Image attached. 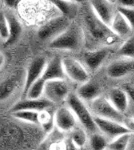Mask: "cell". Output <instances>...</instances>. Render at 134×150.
Masks as SVG:
<instances>
[{
  "label": "cell",
  "instance_id": "obj_1",
  "mask_svg": "<svg viewBox=\"0 0 134 150\" xmlns=\"http://www.w3.org/2000/svg\"><path fill=\"white\" fill-rule=\"evenodd\" d=\"M83 20L85 28H86L88 34L96 42L109 43L115 39V37H117L111 31L109 26H107L105 23H103L97 17L89 4L85 8V11L83 13Z\"/></svg>",
  "mask_w": 134,
  "mask_h": 150
},
{
  "label": "cell",
  "instance_id": "obj_2",
  "mask_svg": "<svg viewBox=\"0 0 134 150\" xmlns=\"http://www.w3.org/2000/svg\"><path fill=\"white\" fill-rule=\"evenodd\" d=\"M84 42V32L77 24H70L66 30L49 42V47L57 50L74 51L82 47Z\"/></svg>",
  "mask_w": 134,
  "mask_h": 150
},
{
  "label": "cell",
  "instance_id": "obj_3",
  "mask_svg": "<svg viewBox=\"0 0 134 150\" xmlns=\"http://www.w3.org/2000/svg\"><path fill=\"white\" fill-rule=\"evenodd\" d=\"M67 107L72 111L76 120L81 124V127L88 132L93 133L98 132L97 127L94 123V116L90 112L89 108L85 102L78 98V96L74 93H70L66 98Z\"/></svg>",
  "mask_w": 134,
  "mask_h": 150
},
{
  "label": "cell",
  "instance_id": "obj_4",
  "mask_svg": "<svg viewBox=\"0 0 134 150\" xmlns=\"http://www.w3.org/2000/svg\"><path fill=\"white\" fill-rule=\"evenodd\" d=\"M90 112L94 117L103 118V119H109L113 120V121L119 122L124 124V120H125V116L122 113L117 111L111 103L108 101V99L103 96H99L93 100L90 104Z\"/></svg>",
  "mask_w": 134,
  "mask_h": 150
},
{
  "label": "cell",
  "instance_id": "obj_5",
  "mask_svg": "<svg viewBox=\"0 0 134 150\" xmlns=\"http://www.w3.org/2000/svg\"><path fill=\"white\" fill-rule=\"evenodd\" d=\"M70 20L65 16H57L48 20L38 29L37 36L41 40H52L66 30L70 25Z\"/></svg>",
  "mask_w": 134,
  "mask_h": 150
},
{
  "label": "cell",
  "instance_id": "obj_6",
  "mask_svg": "<svg viewBox=\"0 0 134 150\" xmlns=\"http://www.w3.org/2000/svg\"><path fill=\"white\" fill-rule=\"evenodd\" d=\"M69 94V87L64 80H51L45 82L43 96L52 104L65 101Z\"/></svg>",
  "mask_w": 134,
  "mask_h": 150
},
{
  "label": "cell",
  "instance_id": "obj_7",
  "mask_svg": "<svg viewBox=\"0 0 134 150\" xmlns=\"http://www.w3.org/2000/svg\"><path fill=\"white\" fill-rule=\"evenodd\" d=\"M62 64L66 77L71 79L72 81L80 84H83L88 81L87 69L77 59L72 57H65L62 59Z\"/></svg>",
  "mask_w": 134,
  "mask_h": 150
},
{
  "label": "cell",
  "instance_id": "obj_8",
  "mask_svg": "<svg viewBox=\"0 0 134 150\" xmlns=\"http://www.w3.org/2000/svg\"><path fill=\"white\" fill-rule=\"evenodd\" d=\"M94 123L98 132H101V134L104 135L109 141L120 136V135L131 133L124 124L113 121V120L94 117Z\"/></svg>",
  "mask_w": 134,
  "mask_h": 150
},
{
  "label": "cell",
  "instance_id": "obj_9",
  "mask_svg": "<svg viewBox=\"0 0 134 150\" xmlns=\"http://www.w3.org/2000/svg\"><path fill=\"white\" fill-rule=\"evenodd\" d=\"M54 126L62 133H69L72 129L77 126V120L72 111L67 106H61L55 111Z\"/></svg>",
  "mask_w": 134,
  "mask_h": 150
},
{
  "label": "cell",
  "instance_id": "obj_10",
  "mask_svg": "<svg viewBox=\"0 0 134 150\" xmlns=\"http://www.w3.org/2000/svg\"><path fill=\"white\" fill-rule=\"evenodd\" d=\"M46 63H47V60L43 56H38L34 58L32 61L29 63L27 69H26L25 80H24V88H23L24 94L26 93L28 88L32 85L34 82L42 77Z\"/></svg>",
  "mask_w": 134,
  "mask_h": 150
},
{
  "label": "cell",
  "instance_id": "obj_11",
  "mask_svg": "<svg viewBox=\"0 0 134 150\" xmlns=\"http://www.w3.org/2000/svg\"><path fill=\"white\" fill-rule=\"evenodd\" d=\"M90 7L96 16L98 17L103 23H105L107 26H109L115 16L116 12L114 6L111 4L110 1L106 0H93L89 3Z\"/></svg>",
  "mask_w": 134,
  "mask_h": 150
},
{
  "label": "cell",
  "instance_id": "obj_12",
  "mask_svg": "<svg viewBox=\"0 0 134 150\" xmlns=\"http://www.w3.org/2000/svg\"><path fill=\"white\" fill-rule=\"evenodd\" d=\"M65 77L66 75L63 69L62 59L56 56L47 61L41 78L46 82L51 80H64Z\"/></svg>",
  "mask_w": 134,
  "mask_h": 150
},
{
  "label": "cell",
  "instance_id": "obj_13",
  "mask_svg": "<svg viewBox=\"0 0 134 150\" xmlns=\"http://www.w3.org/2000/svg\"><path fill=\"white\" fill-rule=\"evenodd\" d=\"M53 104L44 97L39 99L25 98L23 100L17 102L12 107V112H16V111H21V110H30V111H36V112H42V111H46Z\"/></svg>",
  "mask_w": 134,
  "mask_h": 150
},
{
  "label": "cell",
  "instance_id": "obj_14",
  "mask_svg": "<svg viewBox=\"0 0 134 150\" xmlns=\"http://www.w3.org/2000/svg\"><path fill=\"white\" fill-rule=\"evenodd\" d=\"M134 70V60L132 59H119L111 62L107 66L106 73L110 78H121Z\"/></svg>",
  "mask_w": 134,
  "mask_h": 150
},
{
  "label": "cell",
  "instance_id": "obj_15",
  "mask_svg": "<svg viewBox=\"0 0 134 150\" xmlns=\"http://www.w3.org/2000/svg\"><path fill=\"white\" fill-rule=\"evenodd\" d=\"M76 95L83 102H92L99 96H101V88L98 83L94 81H87L83 84H80L77 89Z\"/></svg>",
  "mask_w": 134,
  "mask_h": 150
},
{
  "label": "cell",
  "instance_id": "obj_16",
  "mask_svg": "<svg viewBox=\"0 0 134 150\" xmlns=\"http://www.w3.org/2000/svg\"><path fill=\"white\" fill-rule=\"evenodd\" d=\"M106 98L116 110L122 114H125L128 107V97L122 88H111L108 91Z\"/></svg>",
  "mask_w": 134,
  "mask_h": 150
},
{
  "label": "cell",
  "instance_id": "obj_17",
  "mask_svg": "<svg viewBox=\"0 0 134 150\" xmlns=\"http://www.w3.org/2000/svg\"><path fill=\"white\" fill-rule=\"evenodd\" d=\"M108 53H109L108 48L105 47L99 48V49L95 50V51L86 53L84 55L85 66L87 68H89L90 70H96L107 58Z\"/></svg>",
  "mask_w": 134,
  "mask_h": 150
},
{
  "label": "cell",
  "instance_id": "obj_18",
  "mask_svg": "<svg viewBox=\"0 0 134 150\" xmlns=\"http://www.w3.org/2000/svg\"><path fill=\"white\" fill-rule=\"evenodd\" d=\"M109 28L117 37H125L128 36L132 31V27L130 26L126 19L121 15L119 12H116L113 20L109 25Z\"/></svg>",
  "mask_w": 134,
  "mask_h": 150
},
{
  "label": "cell",
  "instance_id": "obj_19",
  "mask_svg": "<svg viewBox=\"0 0 134 150\" xmlns=\"http://www.w3.org/2000/svg\"><path fill=\"white\" fill-rule=\"evenodd\" d=\"M7 19H8L9 24V36L5 43L6 44H13L20 37L21 33H22V26L13 16H7Z\"/></svg>",
  "mask_w": 134,
  "mask_h": 150
},
{
  "label": "cell",
  "instance_id": "obj_20",
  "mask_svg": "<svg viewBox=\"0 0 134 150\" xmlns=\"http://www.w3.org/2000/svg\"><path fill=\"white\" fill-rule=\"evenodd\" d=\"M45 81L42 78L36 80L34 83L28 88V90L25 93L26 99H39L43 97L44 93Z\"/></svg>",
  "mask_w": 134,
  "mask_h": 150
},
{
  "label": "cell",
  "instance_id": "obj_21",
  "mask_svg": "<svg viewBox=\"0 0 134 150\" xmlns=\"http://www.w3.org/2000/svg\"><path fill=\"white\" fill-rule=\"evenodd\" d=\"M54 5L61 11L62 16H65L69 19L70 17L76 14V3L71 1H65V0H56L53 1Z\"/></svg>",
  "mask_w": 134,
  "mask_h": 150
},
{
  "label": "cell",
  "instance_id": "obj_22",
  "mask_svg": "<svg viewBox=\"0 0 134 150\" xmlns=\"http://www.w3.org/2000/svg\"><path fill=\"white\" fill-rule=\"evenodd\" d=\"M131 139V133L123 134L116 137L113 140H110L108 142L107 149L109 150H127L129 141Z\"/></svg>",
  "mask_w": 134,
  "mask_h": 150
},
{
  "label": "cell",
  "instance_id": "obj_23",
  "mask_svg": "<svg viewBox=\"0 0 134 150\" xmlns=\"http://www.w3.org/2000/svg\"><path fill=\"white\" fill-rule=\"evenodd\" d=\"M39 113L40 112H36V111L21 110L13 112V116L23 122L32 123V124H39Z\"/></svg>",
  "mask_w": 134,
  "mask_h": 150
},
{
  "label": "cell",
  "instance_id": "obj_24",
  "mask_svg": "<svg viewBox=\"0 0 134 150\" xmlns=\"http://www.w3.org/2000/svg\"><path fill=\"white\" fill-rule=\"evenodd\" d=\"M69 138L72 140L73 143L76 145L78 148L83 147L87 141V135L85 130L82 127L76 126L69 132Z\"/></svg>",
  "mask_w": 134,
  "mask_h": 150
},
{
  "label": "cell",
  "instance_id": "obj_25",
  "mask_svg": "<svg viewBox=\"0 0 134 150\" xmlns=\"http://www.w3.org/2000/svg\"><path fill=\"white\" fill-rule=\"evenodd\" d=\"M109 140L101 133H93L90 137V146L92 150H106Z\"/></svg>",
  "mask_w": 134,
  "mask_h": 150
},
{
  "label": "cell",
  "instance_id": "obj_26",
  "mask_svg": "<svg viewBox=\"0 0 134 150\" xmlns=\"http://www.w3.org/2000/svg\"><path fill=\"white\" fill-rule=\"evenodd\" d=\"M122 89L126 92L128 97V107L124 116L127 118H133L134 119V85L127 83L123 86Z\"/></svg>",
  "mask_w": 134,
  "mask_h": 150
},
{
  "label": "cell",
  "instance_id": "obj_27",
  "mask_svg": "<svg viewBox=\"0 0 134 150\" xmlns=\"http://www.w3.org/2000/svg\"><path fill=\"white\" fill-rule=\"evenodd\" d=\"M118 54L127 59L134 60V36L129 37L125 42L118 48Z\"/></svg>",
  "mask_w": 134,
  "mask_h": 150
},
{
  "label": "cell",
  "instance_id": "obj_28",
  "mask_svg": "<svg viewBox=\"0 0 134 150\" xmlns=\"http://www.w3.org/2000/svg\"><path fill=\"white\" fill-rule=\"evenodd\" d=\"M39 124L46 133H50L55 127L53 116H51L46 111H42L39 113Z\"/></svg>",
  "mask_w": 134,
  "mask_h": 150
},
{
  "label": "cell",
  "instance_id": "obj_29",
  "mask_svg": "<svg viewBox=\"0 0 134 150\" xmlns=\"http://www.w3.org/2000/svg\"><path fill=\"white\" fill-rule=\"evenodd\" d=\"M9 36V24L7 15L0 12V39L6 42Z\"/></svg>",
  "mask_w": 134,
  "mask_h": 150
},
{
  "label": "cell",
  "instance_id": "obj_30",
  "mask_svg": "<svg viewBox=\"0 0 134 150\" xmlns=\"http://www.w3.org/2000/svg\"><path fill=\"white\" fill-rule=\"evenodd\" d=\"M117 12L121 14L126 21L130 24V26L134 28V8H124V7H117Z\"/></svg>",
  "mask_w": 134,
  "mask_h": 150
},
{
  "label": "cell",
  "instance_id": "obj_31",
  "mask_svg": "<svg viewBox=\"0 0 134 150\" xmlns=\"http://www.w3.org/2000/svg\"><path fill=\"white\" fill-rule=\"evenodd\" d=\"M13 90V83L11 81H5L0 86V99L5 98Z\"/></svg>",
  "mask_w": 134,
  "mask_h": 150
},
{
  "label": "cell",
  "instance_id": "obj_32",
  "mask_svg": "<svg viewBox=\"0 0 134 150\" xmlns=\"http://www.w3.org/2000/svg\"><path fill=\"white\" fill-rule=\"evenodd\" d=\"M78 149H79L78 147L73 143V141L69 137L64 139V142H63V150H78Z\"/></svg>",
  "mask_w": 134,
  "mask_h": 150
},
{
  "label": "cell",
  "instance_id": "obj_33",
  "mask_svg": "<svg viewBox=\"0 0 134 150\" xmlns=\"http://www.w3.org/2000/svg\"><path fill=\"white\" fill-rule=\"evenodd\" d=\"M118 7L124 8H134V0H119L117 1Z\"/></svg>",
  "mask_w": 134,
  "mask_h": 150
},
{
  "label": "cell",
  "instance_id": "obj_34",
  "mask_svg": "<svg viewBox=\"0 0 134 150\" xmlns=\"http://www.w3.org/2000/svg\"><path fill=\"white\" fill-rule=\"evenodd\" d=\"M124 125L127 127V129L130 132L134 131V119H133V118L125 117V120H124Z\"/></svg>",
  "mask_w": 134,
  "mask_h": 150
},
{
  "label": "cell",
  "instance_id": "obj_35",
  "mask_svg": "<svg viewBox=\"0 0 134 150\" xmlns=\"http://www.w3.org/2000/svg\"><path fill=\"white\" fill-rule=\"evenodd\" d=\"M5 3H6V5L9 7H16L18 1H6Z\"/></svg>",
  "mask_w": 134,
  "mask_h": 150
},
{
  "label": "cell",
  "instance_id": "obj_36",
  "mask_svg": "<svg viewBox=\"0 0 134 150\" xmlns=\"http://www.w3.org/2000/svg\"><path fill=\"white\" fill-rule=\"evenodd\" d=\"M106 150H109V149H106Z\"/></svg>",
  "mask_w": 134,
  "mask_h": 150
}]
</instances>
